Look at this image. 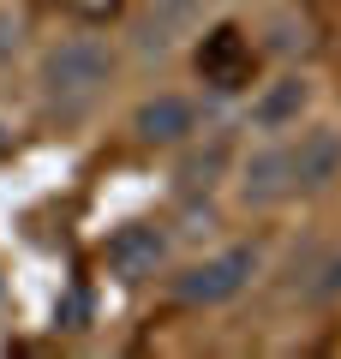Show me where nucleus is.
I'll return each instance as SVG.
<instances>
[{"label":"nucleus","mask_w":341,"mask_h":359,"mask_svg":"<svg viewBox=\"0 0 341 359\" xmlns=\"http://www.w3.org/2000/svg\"><path fill=\"white\" fill-rule=\"evenodd\" d=\"M114 78H120V48H114V36H96V30H66L30 54L36 108L60 126H84L108 102Z\"/></svg>","instance_id":"nucleus-1"},{"label":"nucleus","mask_w":341,"mask_h":359,"mask_svg":"<svg viewBox=\"0 0 341 359\" xmlns=\"http://www.w3.org/2000/svg\"><path fill=\"white\" fill-rule=\"evenodd\" d=\"M258 276H264V245L258 240H222V245H210V252L168 269V299L186 306V311H222L240 294H252Z\"/></svg>","instance_id":"nucleus-2"},{"label":"nucleus","mask_w":341,"mask_h":359,"mask_svg":"<svg viewBox=\"0 0 341 359\" xmlns=\"http://www.w3.org/2000/svg\"><path fill=\"white\" fill-rule=\"evenodd\" d=\"M210 18H215L210 0H138L126 13L120 48H126L132 60H144V66L174 60V54H186L192 42L210 30Z\"/></svg>","instance_id":"nucleus-3"},{"label":"nucleus","mask_w":341,"mask_h":359,"mask_svg":"<svg viewBox=\"0 0 341 359\" xmlns=\"http://www.w3.org/2000/svg\"><path fill=\"white\" fill-rule=\"evenodd\" d=\"M227 192L246 216H276L293 204V168H288V138H246L227 168Z\"/></svg>","instance_id":"nucleus-4"},{"label":"nucleus","mask_w":341,"mask_h":359,"mask_svg":"<svg viewBox=\"0 0 341 359\" xmlns=\"http://www.w3.org/2000/svg\"><path fill=\"white\" fill-rule=\"evenodd\" d=\"M312 114H317V78L305 72L300 60H288L246 96L240 126H246V138H288V132H300Z\"/></svg>","instance_id":"nucleus-5"},{"label":"nucleus","mask_w":341,"mask_h":359,"mask_svg":"<svg viewBox=\"0 0 341 359\" xmlns=\"http://www.w3.org/2000/svg\"><path fill=\"white\" fill-rule=\"evenodd\" d=\"M174 252H180V240H174V222L168 216H132L102 240V264H108L114 282H126V287L162 282L174 269Z\"/></svg>","instance_id":"nucleus-6"},{"label":"nucleus","mask_w":341,"mask_h":359,"mask_svg":"<svg viewBox=\"0 0 341 359\" xmlns=\"http://www.w3.org/2000/svg\"><path fill=\"white\" fill-rule=\"evenodd\" d=\"M203 126H210L203 96L198 90H174V84L144 90L138 102H132V114H126V132H132L138 150H180V144L198 138Z\"/></svg>","instance_id":"nucleus-7"},{"label":"nucleus","mask_w":341,"mask_h":359,"mask_svg":"<svg viewBox=\"0 0 341 359\" xmlns=\"http://www.w3.org/2000/svg\"><path fill=\"white\" fill-rule=\"evenodd\" d=\"M288 168H293V204L329 198L341 186V126L305 120L300 132H288Z\"/></svg>","instance_id":"nucleus-8"},{"label":"nucleus","mask_w":341,"mask_h":359,"mask_svg":"<svg viewBox=\"0 0 341 359\" xmlns=\"http://www.w3.org/2000/svg\"><path fill=\"white\" fill-rule=\"evenodd\" d=\"M234 132L222 126H203L198 138H186L174 156V192H215V186H227V168H234Z\"/></svg>","instance_id":"nucleus-9"},{"label":"nucleus","mask_w":341,"mask_h":359,"mask_svg":"<svg viewBox=\"0 0 341 359\" xmlns=\"http://www.w3.org/2000/svg\"><path fill=\"white\" fill-rule=\"evenodd\" d=\"M293 299L305 311H335L341 306V245H317L300 269H293Z\"/></svg>","instance_id":"nucleus-10"},{"label":"nucleus","mask_w":341,"mask_h":359,"mask_svg":"<svg viewBox=\"0 0 341 359\" xmlns=\"http://www.w3.org/2000/svg\"><path fill=\"white\" fill-rule=\"evenodd\" d=\"M264 48L276 54L281 66H288V60H305V54L317 48V30H312V18H305V13H293V6H288V13H276V18H269V36H264Z\"/></svg>","instance_id":"nucleus-11"},{"label":"nucleus","mask_w":341,"mask_h":359,"mask_svg":"<svg viewBox=\"0 0 341 359\" xmlns=\"http://www.w3.org/2000/svg\"><path fill=\"white\" fill-rule=\"evenodd\" d=\"M30 54H36L30 48V18L18 13V6H0V78L18 72Z\"/></svg>","instance_id":"nucleus-12"}]
</instances>
